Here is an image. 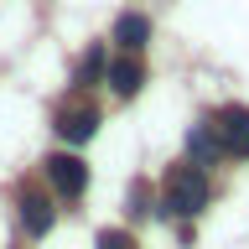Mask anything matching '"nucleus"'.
<instances>
[{"instance_id":"obj_6","label":"nucleus","mask_w":249,"mask_h":249,"mask_svg":"<svg viewBox=\"0 0 249 249\" xmlns=\"http://www.w3.org/2000/svg\"><path fill=\"white\" fill-rule=\"evenodd\" d=\"M21 223H26L31 239H42V233L52 229V202H47L36 187H26V192H21Z\"/></svg>"},{"instance_id":"obj_9","label":"nucleus","mask_w":249,"mask_h":249,"mask_svg":"<svg viewBox=\"0 0 249 249\" xmlns=\"http://www.w3.org/2000/svg\"><path fill=\"white\" fill-rule=\"evenodd\" d=\"M99 78H104V52H99V47H89V57L78 62L73 83H78V89H89V83H99Z\"/></svg>"},{"instance_id":"obj_1","label":"nucleus","mask_w":249,"mask_h":249,"mask_svg":"<svg viewBox=\"0 0 249 249\" xmlns=\"http://www.w3.org/2000/svg\"><path fill=\"white\" fill-rule=\"evenodd\" d=\"M161 208L166 218H197L208 208V171L182 161V166L166 171V187H161Z\"/></svg>"},{"instance_id":"obj_11","label":"nucleus","mask_w":249,"mask_h":249,"mask_svg":"<svg viewBox=\"0 0 249 249\" xmlns=\"http://www.w3.org/2000/svg\"><path fill=\"white\" fill-rule=\"evenodd\" d=\"M99 249H135V244H130L124 229H104V233H99Z\"/></svg>"},{"instance_id":"obj_3","label":"nucleus","mask_w":249,"mask_h":249,"mask_svg":"<svg viewBox=\"0 0 249 249\" xmlns=\"http://www.w3.org/2000/svg\"><path fill=\"white\" fill-rule=\"evenodd\" d=\"M47 182H52V192L57 197H78L83 187H89V166L78 161V156H47Z\"/></svg>"},{"instance_id":"obj_5","label":"nucleus","mask_w":249,"mask_h":249,"mask_svg":"<svg viewBox=\"0 0 249 249\" xmlns=\"http://www.w3.org/2000/svg\"><path fill=\"white\" fill-rule=\"evenodd\" d=\"M104 73H109V83H114V93H124V99H135V93L145 89V68H140L135 52H124L120 62H109Z\"/></svg>"},{"instance_id":"obj_10","label":"nucleus","mask_w":249,"mask_h":249,"mask_svg":"<svg viewBox=\"0 0 249 249\" xmlns=\"http://www.w3.org/2000/svg\"><path fill=\"white\" fill-rule=\"evenodd\" d=\"M124 202H130V218H145V213H151V187L130 182V197H124Z\"/></svg>"},{"instance_id":"obj_4","label":"nucleus","mask_w":249,"mask_h":249,"mask_svg":"<svg viewBox=\"0 0 249 249\" xmlns=\"http://www.w3.org/2000/svg\"><path fill=\"white\" fill-rule=\"evenodd\" d=\"M93 130H99V109L93 104H62L57 109V135L62 140L83 145V140H93Z\"/></svg>"},{"instance_id":"obj_8","label":"nucleus","mask_w":249,"mask_h":249,"mask_svg":"<svg viewBox=\"0 0 249 249\" xmlns=\"http://www.w3.org/2000/svg\"><path fill=\"white\" fill-rule=\"evenodd\" d=\"M187 145H192V166H202V161H218V156H223V145H218V135L208 130V124H197V130L187 135Z\"/></svg>"},{"instance_id":"obj_7","label":"nucleus","mask_w":249,"mask_h":249,"mask_svg":"<svg viewBox=\"0 0 249 249\" xmlns=\"http://www.w3.org/2000/svg\"><path fill=\"white\" fill-rule=\"evenodd\" d=\"M145 36H151V21H145L140 11H124L120 21H114V42H120L124 52H140V47H145Z\"/></svg>"},{"instance_id":"obj_2","label":"nucleus","mask_w":249,"mask_h":249,"mask_svg":"<svg viewBox=\"0 0 249 249\" xmlns=\"http://www.w3.org/2000/svg\"><path fill=\"white\" fill-rule=\"evenodd\" d=\"M208 130L218 135L223 156H249V109H244V104L218 109V120H208Z\"/></svg>"}]
</instances>
